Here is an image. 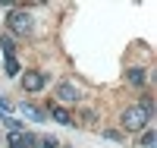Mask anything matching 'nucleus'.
Returning a JSON list of instances; mask_svg holds the SVG:
<instances>
[{"label": "nucleus", "mask_w": 157, "mask_h": 148, "mask_svg": "<svg viewBox=\"0 0 157 148\" xmlns=\"http://www.w3.org/2000/svg\"><path fill=\"white\" fill-rule=\"evenodd\" d=\"M44 82H47L44 73H25V76H22V88H25V91H41Z\"/></svg>", "instance_id": "nucleus-4"}, {"label": "nucleus", "mask_w": 157, "mask_h": 148, "mask_svg": "<svg viewBox=\"0 0 157 148\" xmlns=\"http://www.w3.org/2000/svg\"><path fill=\"white\" fill-rule=\"evenodd\" d=\"M22 114L32 117V120H44V110H38V107H32V104H22Z\"/></svg>", "instance_id": "nucleus-8"}, {"label": "nucleus", "mask_w": 157, "mask_h": 148, "mask_svg": "<svg viewBox=\"0 0 157 148\" xmlns=\"http://www.w3.org/2000/svg\"><path fill=\"white\" fill-rule=\"evenodd\" d=\"M38 148H60V142H57V139H41Z\"/></svg>", "instance_id": "nucleus-14"}, {"label": "nucleus", "mask_w": 157, "mask_h": 148, "mask_svg": "<svg viewBox=\"0 0 157 148\" xmlns=\"http://www.w3.org/2000/svg\"><path fill=\"white\" fill-rule=\"evenodd\" d=\"M126 79H129L132 85H145V70H141V66H132V70L126 73Z\"/></svg>", "instance_id": "nucleus-6"}, {"label": "nucleus", "mask_w": 157, "mask_h": 148, "mask_svg": "<svg viewBox=\"0 0 157 148\" xmlns=\"http://www.w3.org/2000/svg\"><path fill=\"white\" fill-rule=\"evenodd\" d=\"M148 120H151V114L141 104H135V107H129V110H123V129L126 132H138V129L148 126Z\"/></svg>", "instance_id": "nucleus-1"}, {"label": "nucleus", "mask_w": 157, "mask_h": 148, "mask_svg": "<svg viewBox=\"0 0 157 148\" xmlns=\"http://www.w3.org/2000/svg\"><path fill=\"white\" fill-rule=\"evenodd\" d=\"M50 117H54L57 123H63V126H69V123H72V117H69V110H63L60 104H50Z\"/></svg>", "instance_id": "nucleus-5"}, {"label": "nucleus", "mask_w": 157, "mask_h": 148, "mask_svg": "<svg viewBox=\"0 0 157 148\" xmlns=\"http://www.w3.org/2000/svg\"><path fill=\"white\" fill-rule=\"evenodd\" d=\"M0 47H3V54H6V57H13V50H16V41H13L10 35H3V38H0Z\"/></svg>", "instance_id": "nucleus-7"}, {"label": "nucleus", "mask_w": 157, "mask_h": 148, "mask_svg": "<svg viewBox=\"0 0 157 148\" xmlns=\"http://www.w3.org/2000/svg\"><path fill=\"white\" fill-rule=\"evenodd\" d=\"M3 123H6V129H10V132H22V123H19V120H13V117H3Z\"/></svg>", "instance_id": "nucleus-11"}, {"label": "nucleus", "mask_w": 157, "mask_h": 148, "mask_svg": "<svg viewBox=\"0 0 157 148\" xmlns=\"http://www.w3.org/2000/svg\"><path fill=\"white\" fill-rule=\"evenodd\" d=\"M6 25H10L16 35H32V25H35V22H32V16H29L25 10H13L10 19H6Z\"/></svg>", "instance_id": "nucleus-2"}, {"label": "nucleus", "mask_w": 157, "mask_h": 148, "mask_svg": "<svg viewBox=\"0 0 157 148\" xmlns=\"http://www.w3.org/2000/svg\"><path fill=\"white\" fill-rule=\"evenodd\" d=\"M10 148H22V132H13L10 136Z\"/></svg>", "instance_id": "nucleus-13"}, {"label": "nucleus", "mask_w": 157, "mask_h": 148, "mask_svg": "<svg viewBox=\"0 0 157 148\" xmlns=\"http://www.w3.org/2000/svg\"><path fill=\"white\" fill-rule=\"evenodd\" d=\"M154 142H157L154 129H148V132H145V139H141V148H154Z\"/></svg>", "instance_id": "nucleus-12"}, {"label": "nucleus", "mask_w": 157, "mask_h": 148, "mask_svg": "<svg viewBox=\"0 0 157 148\" xmlns=\"http://www.w3.org/2000/svg\"><path fill=\"white\" fill-rule=\"evenodd\" d=\"M6 76H19V63H16V57H6Z\"/></svg>", "instance_id": "nucleus-10"}, {"label": "nucleus", "mask_w": 157, "mask_h": 148, "mask_svg": "<svg viewBox=\"0 0 157 148\" xmlns=\"http://www.w3.org/2000/svg\"><path fill=\"white\" fill-rule=\"evenodd\" d=\"M57 98L66 101V104H75L78 98H82V91H78V85H72V82H60L57 85Z\"/></svg>", "instance_id": "nucleus-3"}, {"label": "nucleus", "mask_w": 157, "mask_h": 148, "mask_svg": "<svg viewBox=\"0 0 157 148\" xmlns=\"http://www.w3.org/2000/svg\"><path fill=\"white\" fill-rule=\"evenodd\" d=\"M22 148H38V136L35 132H22Z\"/></svg>", "instance_id": "nucleus-9"}]
</instances>
